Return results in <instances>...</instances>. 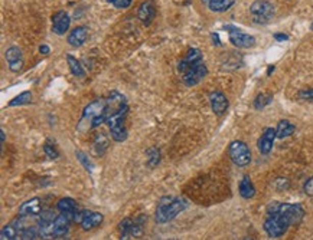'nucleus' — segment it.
Segmentation results:
<instances>
[{"label":"nucleus","mask_w":313,"mask_h":240,"mask_svg":"<svg viewBox=\"0 0 313 240\" xmlns=\"http://www.w3.org/2000/svg\"><path fill=\"white\" fill-rule=\"evenodd\" d=\"M5 58L8 61L9 69L12 72H19L23 68V55H22V50L17 46H10L9 49H6Z\"/></svg>","instance_id":"9b49d317"},{"label":"nucleus","mask_w":313,"mask_h":240,"mask_svg":"<svg viewBox=\"0 0 313 240\" xmlns=\"http://www.w3.org/2000/svg\"><path fill=\"white\" fill-rule=\"evenodd\" d=\"M71 25V19L68 16L67 12L60 10L52 16V32L55 35H64L69 29Z\"/></svg>","instance_id":"ddd939ff"},{"label":"nucleus","mask_w":313,"mask_h":240,"mask_svg":"<svg viewBox=\"0 0 313 240\" xmlns=\"http://www.w3.org/2000/svg\"><path fill=\"white\" fill-rule=\"evenodd\" d=\"M299 98L303 101H313V88H306L299 92Z\"/></svg>","instance_id":"2f4dec72"},{"label":"nucleus","mask_w":313,"mask_h":240,"mask_svg":"<svg viewBox=\"0 0 313 240\" xmlns=\"http://www.w3.org/2000/svg\"><path fill=\"white\" fill-rule=\"evenodd\" d=\"M107 118V101L95 100L91 104H88L83 111V116L80 119L78 130L84 124L88 125V128H95L102 123H106Z\"/></svg>","instance_id":"7ed1b4c3"},{"label":"nucleus","mask_w":313,"mask_h":240,"mask_svg":"<svg viewBox=\"0 0 313 240\" xmlns=\"http://www.w3.org/2000/svg\"><path fill=\"white\" fill-rule=\"evenodd\" d=\"M39 213H41V200L31 199L19 207L17 215L20 217H31V216H38Z\"/></svg>","instance_id":"6ab92c4d"},{"label":"nucleus","mask_w":313,"mask_h":240,"mask_svg":"<svg viewBox=\"0 0 313 240\" xmlns=\"http://www.w3.org/2000/svg\"><path fill=\"white\" fill-rule=\"evenodd\" d=\"M43 151H45V154L51 158V160H55V158L60 157L58 149H57V147L52 144L51 141H46V142H45V145H43Z\"/></svg>","instance_id":"cd10ccee"},{"label":"nucleus","mask_w":313,"mask_h":240,"mask_svg":"<svg viewBox=\"0 0 313 240\" xmlns=\"http://www.w3.org/2000/svg\"><path fill=\"white\" fill-rule=\"evenodd\" d=\"M271 101H273V97H271V95L258 94V95L255 97V100H254V108L258 109V111H260V109H264L269 104H271Z\"/></svg>","instance_id":"bb28decb"},{"label":"nucleus","mask_w":313,"mask_h":240,"mask_svg":"<svg viewBox=\"0 0 313 240\" xmlns=\"http://www.w3.org/2000/svg\"><path fill=\"white\" fill-rule=\"evenodd\" d=\"M276 187H277L279 190H283V189H288V187H289V180H288V178H277V182H276Z\"/></svg>","instance_id":"72a5a7b5"},{"label":"nucleus","mask_w":313,"mask_h":240,"mask_svg":"<svg viewBox=\"0 0 313 240\" xmlns=\"http://www.w3.org/2000/svg\"><path fill=\"white\" fill-rule=\"evenodd\" d=\"M57 207H58V210H60L61 213H64V215H67L71 220H74V216L76 215V212H78V206H76V201L74 199H71V197H65V199H61L60 201H58V204H57Z\"/></svg>","instance_id":"aec40b11"},{"label":"nucleus","mask_w":313,"mask_h":240,"mask_svg":"<svg viewBox=\"0 0 313 240\" xmlns=\"http://www.w3.org/2000/svg\"><path fill=\"white\" fill-rule=\"evenodd\" d=\"M39 52L43 53V55H49V53H51V48H49L48 45H41V46H39Z\"/></svg>","instance_id":"c9c22d12"},{"label":"nucleus","mask_w":313,"mask_h":240,"mask_svg":"<svg viewBox=\"0 0 313 240\" xmlns=\"http://www.w3.org/2000/svg\"><path fill=\"white\" fill-rule=\"evenodd\" d=\"M238 190H240V196L246 200L253 199L255 196V187L248 175L243 177V180L240 182V186H238Z\"/></svg>","instance_id":"412c9836"},{"label":"nucleus","mask_w":313,"mask_h":240,"mask_svg":"<svg viewBox=\"0 0 313 240\" xmlns=\"http://www.w3.org/2000/svg\"><path fill=\"white\" fill-rule=\"evenodd\" d=\"M267 216H280L290 226L299 224L305 217V210L300 204H289L280 201H271L267 206Z\"/></svg>","instance_id":"f03ea898"},{"label":"nucleus","mask_w":313,"mask_h":240,"mask_svg":"<svg viewBox=\"0 0 313 240\" xmlns=\"http://www.w3.org/2000/svg\"><path fill=\"white\" fill-rule=\"evenodd\" d=\"M236 0H208V8L215 13H224L232 8Z\"/></svg>","instance_id":"5701e85b"},{"label":"nucleus","mask_w":313,"mask_h":240,"mask_svg":"<svg viewBox=\"0 0 313 240\" xmlns=\"http://www.w3.org/2000/svg\"><path fill=\"white\" fill-rule=\"evenodd\" d=\"M188 203L187 200L180 199V197H163L158 204L156 208V215L154 219L159 224L168 223L170 220H173L178 215H180L185 208Z\"/></svg>","instance_id":"f257e3e1"},{"label":"nucleus","mask_w":313,"mask_h":240,"mask_svg":"<svg viewBox=\"0 0 313 240\" xmlns=\"http://www.w3.org/2000/svg\"><path fill=\"white\" fill-rule=\"evenodd\" d=\"M107 147H109V138H107V135L104 133L95 134V137H94V148L97 151V154L102 156L104 151L107 149Z\"/></svg>","instance_id":"b1692460"},{"label":"nucleus","mask_w":313,"mask_h":240,"mask_svg":"<svg viewBox=\"0 0 313 240\" xmlns=\"http://www.w3.org/2000/svg\"><path fill=\"white\" fill-rule=\"evenodd\" d=\"M75 156H76V158H78V160L81 161V164L84 166L85 170L91 173V171H93V167H94V166H93V163L90 161V158L87 157V156H85L84 153H81V151H76Z\"/></svg>","instance_id":"c756f323"},{"label":"nucleus","mask_w":313,"mask_h":240,"mask_svg":"<svg viewBox=\"0 0 313 240\" xmlns=\"http://www.w3.org/2000/svg\"><path fill=\"white\" fill-rule=\"evenodd\" d=\"M263 227H264V232L267 233L270 237L276 239V237H280L288 232L290 224L280 216H267Z\"/></svg>","instance_id":"0eeeda50"},{"label":"nucleus","mask_w":313,"mask_h":240,"mask_svg":"<svg viewBox=\"0 0 313 240\" xmlns=\"http://www.w3.org/2000/svg\"><path fill=\"white\" fill-rule=\"evenodd\" d=\"M6 140V134H5V130H2V142H5Z\"/></svg>","instance_id":"4c0bfd02"},{"label":"nucleus","mask_w":313,"mask_h":240,"mask_svg":"<svg viewBox=\"0 0 313 240\" xmlns=\"http://www.w3.org/2000/svg\"><path fill=\"white\" fill-rule=\"evenodd\" d=\"M303 191H305L307 196L313 197V175L310 177V178H307V182L305 183V186H303Z\"/></svg>","instance_id":"473e14b6"},{"label":"nucleus","mask_w":313,"mask_h":240,"mask_svg":"<svg viewBox=\"0 0 313 240\" xmlns=\"http://www.w3.org/2000/svg\"><path fill=\"white\" fill-rule=\"evenodd\" d=\"M274 39L277 42H286L289 41V36L286 34H274V36H273Z\"/></svg>","instance_id":"f704fd0d"},{"label":"nucleus","mask_w":313,"mask_h":240,"mask_svg":"<svg viewBox=\"0 0 313 240\" xmlns=\"http://www.w3.org/2000/svg\"><path fill=\"white\" fill-rule=\"evenodd\" d=\"M67 62L69 71L74 76H80V78L85 76V71L83 69V65L80 64V61H76V58H74L72 55H67Z\"/></svg>","instance_id":"393cba45"},{"label":"nucleus","mask_w":313,"mask_h":240,"mask_svg":"<svg viewBox=\"0 0 313 240\" xmlns=\"http://www.w3.org/2000/svg\"><path fill=\"white\" fill-rule=\"evenodd\" d=\"M208 75V68L202 62H198L188 69L185 74H182V81L187 86H194L196 83H199L203 78Z\"/></svg>","instance_id":"1a4fd4ad"},{"label":"nucleus","mask_w":313,"mask_h":240,"mask_svg":"<svg viewBox=\"0 0 313 240\" xmlns=\"http://www.w3.org/2000/svg\"><path fill=\"white\" fill-rule=\"evenodd\" d=\"M225 31H228L229 42L236 46V48H241V49H250L255 45V38L251 35L243 32L241 29H238L236 26L227 25L224 26Z\"/></svg>","instance_id":"39448f33"},{"label":"nucleus","mask_w":313,"mask_h":240,"mask_svg":"<svg viewBox=\"0 0 313 240\" xmlns=\"http://www.w3.org/2000/svg\"><path fill=\"white\" fill-rule=\"evenodd\" d=\"M147 154H149V160H147V164H149V166L154 167L161 161V153H159V149L158 148H150L147 151Z\"/></svg>","instance_id":"c85d7f7f"},{"label":"nucleus","mask_w":313,"mask_h":240,"mask_svg":"<svg viewBox=\"0 0 313 240\" xmlns=\"http://www.w3.org/2000/svg\"><path fill=\"white\" fill-rule=\"evenodd\" d=\"M250 13L253 15L254 22L266 23L274 16V6L267 0H257L250 6Z\"/></svg>","instance_id":"423d86ee"},{"label":"nucleus","mask_w":313,"mask_h":240,"mask_svg":"<svg viewBox=\"0 0 313 240\" xmlns=\"http://www.w3.org/2000/svg\"><path fill=\"white\" fill-rule=\"evenodd\" d=\"M32 101V92L25 91L22 94H19L17 97H15L13 100L9 102V107H19V105H25L29 104Z\"/></svg>","instance_id":"a878e982"},{"label":"nucleus","mask_w":313,"mask_h":240,"mask_svg":"<svg viewBox=\"0 0 313 240\" xmlns=\"http://www.w3.org/2000/svg\"><path fill=\"white\" fill-rule=\"evenodd\" d=\"M273 71H274V65H271V67L269 68V71H267V75H270Z\"/></svg>","instance_id":"58836bf2"},{"label":"nucleus","mask_w":313,"mask_h":240,"mask_svg":"<svg viewBox=\"0 0 313 240\" xmlns=\"http://www.w3.org/2000/svg\"><path fill=\"white\" fill-rule=\"evenodd\" d=\"M23 223V217H17L13 222H10L9 224H6L2 232H0V239L2 240H15L20 239V232L23 227H20V224Z\"/></svg>","instance_id":"f8f14e48"},{"label":"nucleus","mask_w":313,"mask_h":240,"mask_svg":"<svg viewBox=\"0 0 313 240\" xmlns=\"http://www.w3.org/2000/svg\"><path fill=\"white\" fill-rule=\"evenodd\" d=\"M71 222L72 220L67 215H64V213L57 216L55 220H54V239H61V237L67 236Z\"/></svg>","instance_id":"f3484780"},{"label":"nucleus","mask_w":313,"mask_h":240,"mask_svg":"<svg viewBox=\"0 0 313 240\" xmlns=\"http://www.w3.org/2000/svg\"><path fill=\"white\" fill-rule=\"evenodd\" d=\"M107 2L116 9H127L133 3V0H107Z\"/></svg>","instance_id":"7c9ffc66"},{"label":"nucleus","mask_w":313,"mask_h":240,"mask_svg":"<svg viewBox=\"0 0 313 240\" xmlns=\"http://www.w3.org/2000/svg\"><path fill=\"white\" fill-rule=\"evenodd\" d=\"M296 131V127L292 124L288 119H281L277 124V128H276V133H277V138L283 140V138H288L292 134Z\"/></svg>","instance_id":"4be33fe9"},{"label":"nucleus","mask_w":313,"mask_h":240,"mask_svg":"<svg viewBox=\"0 0 313 240\" xmlns=\"http://www.w3.org/2000/svg\"><path fill=\"white\" fill-rule=\"evenodd\" d=\"M137 17L140 19V22L144 25H150L153 19L156 17V5L153 0H146L140 5V8L137 10Z\"/></svg>","instance_id":"4468645a"},{"label":"nucleus","mask_w":313,"mask_h":240,"mask_svg":"<svg viewBox=\"0 0 313 240\" xmlns=\"http://www.w3.org/2000/svg\"><path fill=\"white\" fill-rule=\"evenodd\" d=\"M88 38V31L85 26H76L71 31V34L68 35V43L74 48H80L83 46Z\"/></svg>","instance_id":"a211bd4d"},{"label":"nucleus","mask_w":313,"mask_h":240,"mask_svg":"<svg viewBox=\"0 0 313 240\" xmlns=\"http://www.w3.org/2000/svg\"><path fill=\"white\" fill-rule=\"evenodd\" d=\"M310 31H313V22H312V23H310Z\"/></svg>","instance_id":"ea45409f"},{"label":"nucleus","mask_w":313,"mask_h":240,"mask_svg":"<svg viewBox=\"0 0 313 240\" xmlns=\"http://www.w3.org/2000/svg\"><path fill=\"white\" fill-rule=\"evenodd\" d=\"M198 62H202V52L196 49V48H192V49L188 50L187 56L179 62L178 71L180 74H185L189 68L195 65V64H198Z\"/></svg>","instance_id":"dca6fc26"},{"label":"nucleus","mask_w":313,"mask_h":240,"mask_svg":"<svg viewBox=\"0 0 313 240\" xmlns=\"http://www.w3.org/2000/svg\"><path fill=\"white\" fill-rule=\"evenodd\" d=\"M210 102H211L214 114H217V115H224L228 109V100L221 91L212 92L210 95Z\"/></svg>","instance_id":"2eb2a0df"},{"label":"nucleus","mask_w":313,"mask_h":240,"mask_svg":"<svg viewBox=\"0 0 313 240\" xmlns=\"http://www.w3.org/2000/svg\"><path fill=\"white\" fill-rule=\"evenodd\" d=\"M211 38H212V41H214V45L220 46V45H221V39H220V36H218V34H212Z\"/></svg>","instance_id":"e433bc0d"},{"label":"nucleus","mask_w":313,"mask_h":240,"mask_svg":"<svg viewBox=\"0 0 313 240\" xmlns=\"http://www.w3.org/2000/svg\"><path fill=\"white\" fill-rule=\"evenodd\" d=\"M228 156L231 161L238 167H246L251 163V151L243 141L236 140L229 144Z\"/></svg>","instance_id":"20e7f679"},{"label":"nucleus","mask_w":313,"mask_h":240,"mask_svg":"<svg viewBox=\"0 0 313 240\" xmlns=\"http://www.w3.org/2000/svg\"><path fill=\"white\" fill-rule=\"evenodd\" d=\"M104 220V216L98 212H90V210H81L76 212V215L74 216V222H78L81 224L83 230H93L95 227H98Z\"/></svg>","instance_id":"6e6552de"},{"label":"nucleus","mask_w":313,"mask_h":240,"mask_svg":"<svg viewBox=\"0 0 313 240\" xmlns=\"http://www.w3.org/2000/svg\"><path fill=\"white\" fill-rule=\"evenodd\" d=\"M277 138V133H276V128H266L264 133L262 134V137L257 141V148L262 153L263 156H267L270 154V151L273 149L274 145V140Z\"/></svg>","instance_id":"9d476101"}]
</instances>
